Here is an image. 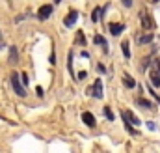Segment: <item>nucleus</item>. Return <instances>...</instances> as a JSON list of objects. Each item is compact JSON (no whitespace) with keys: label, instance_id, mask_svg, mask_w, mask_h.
<instances>
[{"label":"nucleus","instance_id":"obj_19","mask_svg":"<svg viewBox=\"0 0 160 153\" xmlns=\"http://www.w3.org/2000/svg\"><path fill=\"white\" fill-rule=\"evenodd\" d=\"M149 2H153V4H157V2H158V0H149Z\"/></svg>","mask_w":160,"mask_h":153},{"label":"nucleus","instance_id":"obj_13","mask_svg":"<svg viewBox=\"0 0 160 153\" xmlns=\"http://www.w3.org/2000/svg\"><path fill=\"white\" fill-rule=\"evenodd\" d=\"M93 41H95L97 45H102V47H104V52H108V45H106V39L102 38V36H99V34H97V36L93 38Z\"/></svg>","mask_w":160,"mask_h":153},{"label":"nucleus","instance_id":"obj_5","mask_svg":"<svg viewBox=\"0 0 160 153\" xmlns=\"http://www.w3.org/2000/svg\"><path fill=\"white\" fill-rule=\"evenodd\" d=\"M151 41H153V34H149V30L136 34V43H140V45H145V43H151Z\"/></svg>","mask_w":160,"mask_h":153},{"label":"nucleus","instance_id":"obj_16","mask_svg":"<svg viewBox=\"0 0 160 153\" xmlns=\"http://www.w3.org/2000/svg\"><path fill=\"white\" fill-rule=\"evenodd\" d=\"M104 114H106V118H108V119H114V114H112L110 107H106V108H104Z\"/></svg>","mask_w":160,"mask_h":153},{"label":"nucleus","instance_id":"obj_6","mask_svg":"<svg viewBox=\"0 0 160 153\" xmlns=\"http://www.w3.org/2000/svg\"><path fill=\"white\" fill-rule=\"evenodd\" d=\"M50 15H52V6H43V8H39V11H38V19L39 21H47Z\"/></svg>","mask_w":160,"mask_h":153},{"label":"nucleus","instance_id":"obj_11","mask_svg":"<svg viewBox=\"0 0 160 153\" xmlns=\"http://www.w3.org/2000/svg\"><path fill=\"white\" fill-rule=\"evenodd\" d=\"M123 84H125L127 88H134V86H136V80H134V78H130V75H127V73H125V75H123Z\"/></svg>","mask_w":160,"mask_h":153},{"label":"nucleus","instance_id":"obj_2","mask_svg":"<svg viewBox=\"0 0 160 153\" xmlns=\"http://www.w3.org/2000/svg\"><path fill=\"white\" fill-rule=\"evenodd\" d=\"M140 23H142L143 30H153V28H155L153 19H151V15H149L145 9H142V11H140Z\"/></svg>","mask_w":160,"mask_h":153},{"label":"nucleus","instance_id":"obj_4","mask_svg":"<svg viewBox=\"0 0 160 153\" xmlns=\"http://www.w3.org/2000/svg\"><path fill=\"white\" fill-rule=\"evenodd\" d=\"M11 84H13V90H15V93H17V95H21V97H24V95H26V92H24V88L21 86L19 76H17V75H11Z\"/></svg>","mask_w":160,"mask_h":153},{"label":"nucleus","instance_id":"obj_18","mask_svg":"<svg viewBox=\"0 0 160 153\" xmlns=\"http://www.w3.org/2000/svg\"><path fill=\"white\" fill-rule=\"evenodd\" d=\"M123 2H125V6H127V8H130V6H132V0H123Z\"/></svg>","mask_w":160,"mask_h":153},{"label":"nucleus","instance_id":"obj_7","mask_svg":"<svg viewBox=\"0 0 160 153\" xmlns=\"http://www.w3.org/2000/svg\"><path fill=\"white\" fill-rule=\"evenodd\" d=\"M123 119H125V123H132V125H140V119H138L136 116L132 114L130 110H125V112H123Z\"/></svg>","mask_w":160,"mask_h":153},{"label":"nucleus","instance_id":"obj_8","mask_svg":"<svg viewBox=\"0 0 160 153\" xmlns=\"http://www.w3.org/2000/svg\"><path fill=\"white\" fill-rule=\"evenodd\" d=\"M82 121H84L88 127H91V129L97 125V121H95V116L91 114V112H84V114H82Z\"/></svg>","mask_w":160,"mask_h":153},{"label":"nucleus","instance_id":"obj_17","mask_svg":"<svg viewBox=\"0 0 160 153\" xmlns=\"http://www.w3.org/2000/svg\"><path fill=\"white\" fill-rule=\"evenodd\" d=\"M77 43H84V36H82V32H78V36H77Z\"/></svg>","mask_w":160,"mask_h":153},{"label":"nucleus","instance_id":"obj_12","mask_svg":"<svg viewBox=\"0 0 160 153\" xmlns=\"http://www.w3.org/2000/svg\"><path fill=\"white\" fill-rule=\"evenodd\" d=\"M101 13H102V8H95L93 13H91V21L93 23H99L101 21Z\"/></svg>","mask_w":160,"mask_h":153},{"label":"nucleus","instance_id":"obj_15","mask_svg":"<svg viewBox=\"0 0 160 153\" xmlns=\"http://www.w3.org/2000/svg\"><path fill=\"white\" fill-rule=\"evenodd\" d=\"M121 49H123V54H125V58H130V50H128V41H123V43H121Z\"/></svg>","mask_w":160,"mask_h":153},{"label":"nucleus","instance_id":"obj_1","mask_svg":"<svg viewBox=\"0 0 160 153\" xmlns=\"http://www.w3.org/2000/svg\"><path fill=\"white\" fill-rule=\"evenodd\" d=\"M149 80H151V84L155 88L160 86V62L158 60H155L151 64V67H149Z\"/></svg>","mask_w":160,"mask_h":153},{"label":"nucleus","instance_id":"obj_14","mask_svg":"<svg viewBox=\"0 0 160 153\" xmlns=\"http://www.w3.org/2000/svg\"><path fill=\"white\" fill-rule=\"evenodd\" d=\"M136 103H138L140 107H143V108H149V110H153V103H151L149 99H138Z\"/></svg>","mask_w":160,"mask_h":153},{"label":"nucleus","instance_id":"obj_9","mask_svg":"<svg viewBox=\"0 0 160 153\" xmlns=\"http://www.w3.org/2000/svg\"><path fill=\"white\" fill-rule=\"evenodd\" d=\"M108 28H110V34H114V36H118V34H121V32H123V30H125V24H118V23H110V26H108Z\"/></svg>","mask_w":160,"mask_h":153},{"label":"nucleus","instance_id":"obj_10","mask_svg":"<svg viewBox=\"0 0 160 153\" xmlns=\"http://www.w3.org/2000/svg\"><path fill=\"white\" fill-rule=\"evenodd\" d=\"M77 17H78V11H71L67 15V19H65V26H73L77 23Z\"/></svg>","mask_w":160,"mask_h":153},{"label":"nucleus","instance_id":"obj_3","mask_svg":"<svg viewBox=\"0 0 160 153\" xmlns=\"http://www.w3.org/2000/svg\"><path fill=\"white\" fill-rule=\"evenodd\" d=\"M88 93H93V97H95V99H101V97H102V80H101V78H97V80L93 82V86L88 90Z\"/></svg>","mask_w":160,"mask_h":153},{"label":"nucleus","instance_id":"obj_20","mask_svg":"<svg viewBox=\"0 0 160 153\" xmlns=\"http://www.w3.org/2000/svg\"><path fill=\"white\" fill-rule=\"evenodd\" d=\"M56 2H60V0H56Z\"/></svg>","mask_w":160,"mask_h":153}]
</instances>
